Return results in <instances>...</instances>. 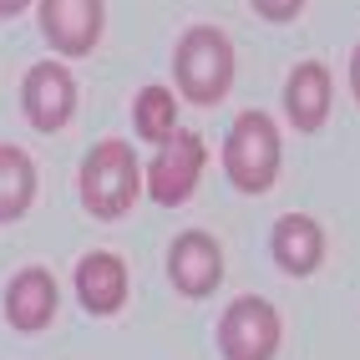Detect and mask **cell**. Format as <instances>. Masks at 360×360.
Masks as SVG:
<instances>
[{
  "label": "cell",
  "instance_id": "cell-16",
  "mask_svg": "<svg viewBox=\"0 0 360 360\" xmlns=\"http://www.w3.org/2000/svg\"><path fill=\"white\" fill-rule=\"evenodd\" d=\"M350 86H355V97H360V46H355V56H350Z\"/></svg>",
  "mask_w": 360,
  "mask_h": 360
},
{
  "label": "cell",
  "instance_id": "cell-13",
  "mask_svg": "<svg viewBox=\"0 0 360 360\" xmlns=\"http://www.w3.org/2000/svg\"><path fill=\"white\" fill-rule=\"evenodd\" d=\"M31 198H36V167H31V158L20 148H11V142H0V224L20 219Z\"/></svg>",
  "mask_w": 360,
  "mask_h": 360
},
{
  "label": "cell",
  "instance_id": "cell-11",
  "mask_svg": "<svg viewBox=\"0 0 360 360\" xmlns=\"http://www.w3.org/2000/svg\"><path fill=\"white\" fill-rule=\"evenodd\" d=\"M284 107L300 127H320L330 112V71L325 61H300L290 71V86H284Z\"/></svg>",
  "mask_w": 360,
  "mask_h": 360
},
{
  "label": "cell",
  "instance_id": "cell-2",
  "mask_svg": "<svg viewBox=\"0 0 360 360\" xmlns=\"http://www.w3.org/2000/svg\"><path fill=\"white\" fill-rule=\"evenodd\" d=\"M224 167H229V183L244 188V193H264L279 173V132L264 112H244L238 122L229 127L224 142Z\"/></svg>",
  "mask_w": 360,
  "mask_h": 360
},
{
  "label": "cell",
  "instance_id": "cell-5",
  "mask_svg": "<svg viewBox=\"0 0 360 360\" xmlns=\"http://www.w3.org/2000/svg\"><path fill=\"white\" fill-rule=\"evenodd\" d=\"M198 173H203V142H198V132H173L162 142V153L153 158V167H148V193L158 203H183L198 188Z\"/></svg>",
  "mask_w": 360,
  "mask_h": 360
},
{
  "label": "cell",
  "instance_id": "cell-4",
  "mask_svg": "<svg viewBox=\"0 0 360 360\" xmlns=\"http://www.w3.org/2000/svg\"><path fill=\"white\" fill-rule=\"evenodd\" d=\"M279 345V315L274 304H264L254 295L233 300L219 320V350L229 360H269Z\"/></svg>",
  "mask_w": 360,
  "mask_h": 360
},
{
  "label": "cell",
  "instance_id": "cell-17",
  "mask_svg": "<svg viewBox=\"0 0 360 360\" xmlns=\"http://www.w3.org/2000/svg\"><path fill=\"white\" fill-rule=\"evenodd\" d=\"M20 6H26V0H0V15H15Z\"/></svg>",
  "mask_w": 360,
  "mask_h": 360
},
{
  "label": "cell",
  "instance_id": "cell-9",
  "mask_svg": "<svg viewBox=\"0 0 360 360\" xmlns=\"http://www.w3.org/2000/svg\"><path fill=\"white\" fill-rule=\"evenodd\" d=\"M6 315L15 330H41L56 315V279L31 264V269H15V279L6 284Z\"/></svg>",
  "mask_w": 360,
  "mask_h": 360
},
{
  "label": "cell",
  "instance_id": "cell-12",
  "mask_svg": "<svg viewBox=\"0 0 360 360\" xmlns=\"http://www.w3.org/2000/svg\"><path fill=\"white\" fill-rule=\"evenodd\" d=\"M274 259H279L290 274H309V269L325 259V233H320V224L304 219V213L279 219V224H274Z\"/></svg>",
  "mask_w": 360,
  "mask_h": 360
},
{
  "label": "cell",
  "instance_id": "cell-7",
  "mask_svg": "<svg viewBox=\"0 0 360 360\" xmlns=\"http://www.w3.org/2000/svg\"><path fill=\"white\" fill-rule=\"evenodd\" d=\"M41 31L66 56H86L102 36V0H41Z\"/></svg>",
  "mask_w": 360,
  "mask_h": 360
},
{
  "label": "cell",
  "instance_id": "cell-15",
  "mask_svg": "<svg viewBox=\"0 0 360 360\" xmlns=\"http://www.w3.org/2000/svg\"><path fill=\"white\" fill-rule=\"evenodd\" d=\"M254 6H259L264 15H269V20H290V15L304 6V0H254Z\"/></svg>",
  "mask_w": 360,
  "mask_h": 360
},
{
  "label": "cell",
  "instance_id": "cell-6",
  "mask_svg": "<svg viewBox=\"0 0 360 360\" xmlns=\"http://www.w3.org/2000/svg\"><path fill=\"white\" fill-rule=\"evenodd\" d=\"M20 102H26V117L41 132H56L71 117V107H77V82H71V71L61 61H36L26 71V91H20Z\"/></svg>",
  "mask_w": 360,
  "mask_h": 360
},
{
  "label": "cell",
  "instance_id": "cell-3",
  "mask_svg": "<svg viewBox=\"0 0 360 360\" xmlns=\"http://www.w3.org/2000/svg\"><path fill=\"white\" fill-rule=\"evenodd\" d=\"M173 71H178V86L193 102H219L229 77H233V46H229V36L219 26H193L178 41Z\"/></svg>",
  "mask_w": 360,
  "mask_h": 360
},
{
  "label": "cell",
  "instance_id": "cell-1",
  "mask_svg": "<svg viewBox=\"0 0 360 360\" xmlns=\"http://www.w3.org/2000/svg\"><path fill=\"white\" fill-rule=\"evenodd\" d=\"M137 158L127 142H97L86 158H82V203L97 213V219H122L137 198Z\"/></svg>",
  "mask_w": 360,
  "mask_h": 360
},
{
  "label": "cell",
  "instance_id": "cell-8",
  "mask_svg": "<svg viewBox=\"0 0 360 360\" xmlns=\"http://www.w3.org/2000/svg\"><path fill=\"white\" fill-rule=\"evenodd\" d=\"M167 274H173V284L183 295H208L224 274V254L213 244V233H198V229L178 233L173 254H167Z\"/></svg>",
  "mask_w": 360,
  "mask_h": 360
},
{
  "label": "cell",
  "instance_id": "cell-14",
  "mask_svg": "<svg viewBox=\"0 0 360 360\" xmlns=\"http://www.w3.org/2000/svg\"><path fill=\"white\" fill-rule=\"evenodd\" d=\"M132 122L148 142H167L178 132V117H173V97H167L162 86H142L137 102H132Z\"/></svg>",
  "mask_w": 360,
  "mask_h": 360
},
{
  "label": "cell",
  "instance_id": "cell-10",
  "mask_svg": "<svg viewBox=\"0 0 360 360\" xmlns=\"http://www.w3.org/2000/svg\"><path fill=\"white\" fill-rule=\"evenodd\" d=\"M77 295L91 315H112L127 300V264L117 254H86L77 264Z\"/></svg>",
  "mask_w": 360,
  "mask_h": 360
}]
</instances>
